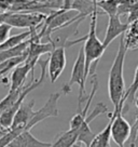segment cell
Here are the masks:
<instances>
[{"label": "cell", "mask_w": 138, "mask_h": 147, "mask_svg": "<svg viewBox=\"0 0 138 147\" xmlns=\"http://www.w3.org/2000/svg\"><path fill=\"white\" fill-rule=\"evenodd\" d=\"M126 48L124 46L123 37L120 39L119 49L117 52L113 63L111 65L109 77H108V94L115 110L122 108L124 105L122 104V100L125 94V82H124V62L126 55Z\"/></svg>", "instance_id": "1"}, {"label": "cell", "mask_w": 138, "mask_h": 147, "mask_svg": "<svg viewBox=\"0 0 138 147\" xmlns=\"http://www.w3.org/2000/svg\"><path fill=\"white\" fill-rule=\"evenodd\" d=\"M98 14L99 12L96 9L91 15L90 29H88V35L85 36L84 46H82L84 56H85V75H86V77L96 73L97 63L106 50L102 46V42L97 37L96 27Z\"/></svg>", "instance_id": "2"}, {"label": "cell", "mask_w": 138, "mask_h": 147, "mask_svg": "<svg viewBox=\"0 0 138 147\" xmlns=\"http://www.w3.org/2000/svg\"><path fill=\"white\" fill-rule=\"evenodd\" d=\"M86 75H85V56L83 52V48L79 50V54L74 61V64L72 66L71 76L67 82L65 83L62 88V94L67 95L71 92V88L74 84L79 86V95H78V113H81L83 109L82 104L86 102L88 97L85 95V81H86Z\"/></svg>", "instance_id": "3"}, {"label": "cell", "mask_w": 138, "mask_h": 147, "mask_svg": "<svg viewBox=\"0 0 138 147\" xmlns=\"http://www.w3.org/2000/svg\"><path fill=\"white\" fill-rule=\"evenodd\" d=\"M46 15L41 13H28V12H5L0 14V23H5L11 27L28 28L33 32L42 26Z\"/></svg>", "instance_id": "4"}, {"label": "cell", "mask_w": 138, "mask_h": 147, "mask_svg": "<svg viewBox=\"0 0 138 147\" xmlns=\"http://www.w3.org/2000/svg\"><path fill=\"white\" fill-rule=\"evenodd\" d=\"M109 117L112 119L110 132L111 140L119 147H124L125 143L129 141L131 136V124L122 115V108L113 110Z\"/></svg>", "instance_id": "5"}, {"label": "cell", "mask_w": 138, "mask_h": 147, "mask_svg": "<svg viewBox=\"0 0 138 147\" xmlns=\"http://www.w3.org/2000/svg\"><path fill=\"white\" fill-rule=\"evenodd\" d=\"M62 93L60 92H55L52 93L48 101L46 102V104L43 107H41L39 110H37L35 113V116L32 120L29 122V124L27 125L26 130L30 131L35 125H37L39 122H41L43 120L48 119L50 117H57L58 116V108H57V102L60 100Z\"/></svg>", "instance_id": "6"}, {"label": "cell", "mask_w": 138, "mask_h": 147, "mask_svg": "<svg viewBox=\"0 0 138 147\" xmlns=\"http://www.w3.org/2000/svg\"><path fill=\"white\" fill-rule=\"evenodd\" d=\"M66 67V51L65 48H56L48 57V69L46 73L51 79V82L54 83L60 78Z\"/></svg>", "instance_id": "7"}, {"label": "cell", "mask_w": 138, "mask_h": 147, "mask_svg": "<svg viewBox=\"0 0 138 147\" xmlns=\"http://www.w3.org/2000/svg\"><path fill=\"white\" fill-rule=\"evenodd\" d=\"M83 20L76 21L74 23L69 24L67 26H64L62 28H58L51 34L50 38L48 39V41L53 43V46L56 48H66L68 43V39L70 37H74L79 34V25Z\"/></svg>", "instance_id": "8"}, {"label": "cell", "mask_w": 138, "mask_h": 147, "mask_svg": "<svg viewBox=\"0 0 138 147\" xmlns=\"http://www.w3.org/2000/svg\"><path fill=\"white\" fill-rule=\"evenodd\" d=\"M35 66H36V63L25 62L22 65L17 66L16 68H14L11 74L9 91H15V90L24 88V86L26 84V78L29 73L31 74V78H35V73H33Z\"/></svg>", "instance_id": "9"}, {"label": "cell", "mask_w": 138, "mask_h": 147, "mask_svg": "<svg viewBox=\"0 0 138 147\" xmlns=\"http://www.w3.org/2000/svg\"><path fill=\"white\" fill-rule=\"evenodd\" d=\"M36 104L35 100H31L29 102H24L19 108L16 115L13 119V123L11 129H23L24 131H27L26 128L29 124V122L32 120L33 116H35V110H33V106Z\"/></svg>", "instance_id": "10"}, {"label": "cell", "mask_w": 138, "mask_h": 147, "mask_svg": "<svg viewBox=\"0 0 138 147\" xmlns=\"http://www.w3.org/2000/svg\"><path fill=\"white\" fill-rule=\"evenodd\" d=\"M108 18H109L108 26H107L106 35H105L104 41H102V46L105 49L108 48V46L117 37L123 36L129 26L126 23H122V21L120 20V16L118 15H112V16H108Z\"/></svg>", "instance_id": "11"}, {"label": "cell", "mask_w": 138, "mask_h": 147, "mask_svg": "<svg viewBox=\"0 0 138 147\" xmlns=\"http://www.w3.org/2000/svg\"><path fill=\"white\" fill-rule=\"evenodd\" d=\"M29 47H28L27 52V59L25 62H31L37 64L39 60L41 59L42 55L50 54L55 50V47L53 43L46 41V42H35L29 39Z\"/></svg>", "instance_id": "12"}, {"label": "cell", "mask_w": 138, "mask_h": 147, "mask_svg": "<svg viewBox=\"0 0 138 147\" xmlns=\"http://www.w3.org/2000/svg\"><path fill=\"white\" fill-rule=\"evenodd\" d=\"M52 143L42 142L35 138L30 131H24L8 147H51Z\"/></svg>", "instance_id": "13"}, {"label": "cell", "mask_w": 138, "mask_h": 147, "mask_svg": "<svg viewBox=\"0 0 138 147\" xmlns=\"http://www.w3.org/2000/svg\"><path fill=\"white\" fill-rule=\"evenodd\" d=\"M123 41L126 50H137L138 49V20L129 24L126 32L123 35Z\"/></svg>", "instance_id": "14"}, {"label": "cell", "mask_w": 138, "mask_h": 147, "mask_svg": "<svg viewBox=\"0 0 138 147\" xmlns=\"http://www.w3.org/2000/svg\"><path fill=\"white\" fill-rule=\"evenodd\" d=\"M78 130H70L60 134L51 147H74L78 141Z\"/></svg>", "instance_id": "15"}, {"label": "cell", "mask_w": 138, "mask_h": 147, "mask_svg": "<svg viewBox=\"0 0 138 147\" xmlns=\"http://www.w3.org/2000/svg\"><path fill=\"white\" fill-rule=\"evenodd\" d=\"M138 91V65L136 69H135V75H134V79L132 84L129 86V88L125 91L124 97L122 100V104L124 105L123 107V110H122V115L124 111H127L129 109V105L131 103L134 102V98L136 97V93Z\"/></svg>", "instance_id": "16"}, {"label": "cell", "mask_w": 138, "mask_h": 147, "mask_svg": "<svg viewBox=\"0 0 138 147\" xmlns=\"http://www.w3.org/2000/svg\"><path fill=\"white\" fill-rule=\"evenodd\" d=\"M31 36V32L30 30H26L24 32L14 35V36H10L9 39L5 42H3L2 45H0V51H7L10 49H13L15 47L22 45L23 42L28 40Z\"/></svg>", "instance_id": "17"}, {"label": "cell", "mask_w": 138, "mask_h": 147, "mask_svg": "<svg viewBox=\"0 0 138 147\" xmlns=\"http://www.w3.org/2000/svg\"><path fill=\"white\" fill-rule=\"evenodd\" d=\"M110 118L109 123L106 125V128L101 131L100 133L96 134L95 138L93 140L91 143L90 147H110V132H111V123H112V119Z\"/></svg>", "instance_id": "18"}, {"label": "cell", "mask_w": 138, "mask_h": 147, "mask_svg": "<svg viewBox=\"0 0 138 147\" xmlns=\"http://www.w3.org/2000/svg\"><path fill=\"white\" fill-rule=\"evenodd\" d=\"M120 0H101L96 1L97 9L102 10V13L107 14L108 16L117 15L118 7H119Z\"/></svg>", "instance_id": "19"}, {"label": "cell", "mask_w": 138, "mask_h": 147, "mask_svg": "<svg viewBox=\"0 0 138 147\" xmlns=\"http://www.w3.org/2000/svg\"><path fill=\"white\" fill-rule=\"evenodd\" d=\"M22 90H23V88L19 89V90H15V91L8 92L7 96L0 102V111L1 113L5 111V109H8V108H10V107H12L16 102L19 101V95L22 93Z\"/></svg>", "instance_id": "20"}, {"label": "cell", "mask_w": 138, "mask_h": 147, "mask_svg": "<svg viewBox=\"0 0 138 147\" xmlns=\"http://www.w3.org/2000/svg\"><path fill=\"white\" fill-rule=\"evenodd\" d=\"M129 147H136L138 142V114L136 115L133 125H131V136H129Z\"/></svg>", "instance_id": "21"}, {"label": "cell", "mask_w": 138, "mask_h": 147, "mask_svg": "<svg viewBox=\"0 0 138 147\" xmlns=\"http://www.w3.org/2000/svg\"><path fill=\"white\" fill-rule=\"evenodd\" d=\"M138 20V0H133L132 1V5H131V9L129 12L127 14V22L126 24L133 23L135 21Z\"/></svg>", "instance_id": "22"}, {"label": "cell", "mask_w": 138, "mask_h": 147, "mask_svg": "<svg viewBox=\"0 0 138 147\" xmlns=\"http://www.w3.org/2000/svg\"><path fill=\"white\" fill-rule=\"evenodd\" d=\"M12 27L5 23H0V45L5 42L10 37Z\"/></svg>", "instance_id": "23"}, {"label": "cell", "mask_w": 138, "mask_h": 147, "mask_svg": "<svg viewBox=\"0 0 138 147\" xmlns=\"http://www.w3.org/2000/svg\"><path fill=\"white\" fill-rule=\"evenodd\" d=\"M7 131H8V130H1V129H0V138H1V136H2Z\"/></svg>", "instance_id": "24"}, {"label": "cell", "mask_w": 138, "mask_h": 147, "mask_svg": "<svg viewBox=\"0 0 138 147\" xmlns=\"http://www.w3.org/2000/svg\"><path fill=\"white\" fill-rule=\"evenodd\" d=\"M135 105H136V107H137V109H138V95L135 97Z\"/></svg>", "instance_id": "25"}, {"label": "cell", "mask_w": 138, "mask_h": 147, "mask_svg": "<svg viewBox=\"0 0 138 147\" xmlns=\"http://www.w3.org/2000/svg\"><path fill=\"white\" fill-rule=\"evenodd\" d=\"M2 80H5V78H3V77L0 75V81H2Z\"/></svg>", "instance_id": "26"}, {"label": "cell", "mask_w": 138, "mask_h": 147, "mask_svg": "<svg viewBox=\"0 0 138 147\" xmlns=\"http://www.w3.org/2000/svg\"><path fill=\"white\" fill-rule=\"evenodd\" d=\"M1 114H2V113H1V111H0V116H1Z\"/></svg>", "instance_id": "27"}]
</instances>
